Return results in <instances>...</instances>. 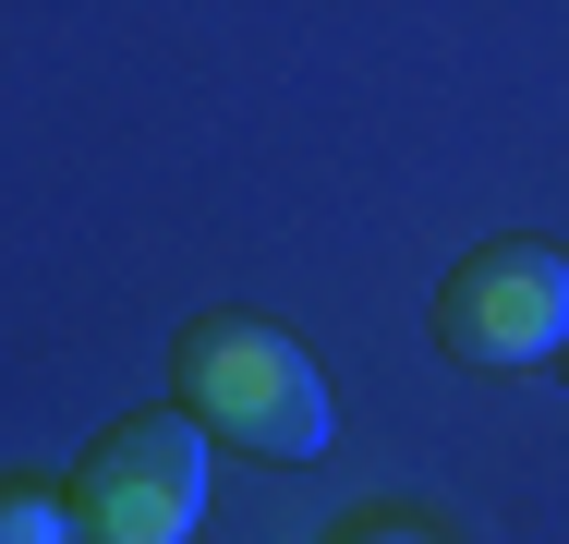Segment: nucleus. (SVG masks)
Wrapping results in <instances>:
<instances>
[{
    "label": "nucleus",
    "mask_w": 569,
    "mask_h": 544,
    "mask_svg": "<svg viewBox=\"0 0 569 544\" xmlns=\"http://www.w3.org/2000/svg\"><path fill=\"white\" fill-rule=\"evenodd\" d=\"M170 387L194 424H219L230 447L254 460H328V375L303 339H279L267 315H182V351H170Z\"/></svg>",
    "instance_id": "f257e3e1"
},
{
    "label": "nucleus",
    "mask_w": 569,
    "mask_h": 544,
    "mask_svg": "<svg viewBox=\"0 0 569 544\" xmlns=\"http://www.w3.org/2000/svg\"><path fill=\"white\" fill-rule=\"evenodd\" d=\"M194 521H207L194 412H121L73 472V544H182Z\"/></svg>",
    "instance_id": "f03ea898"
},
{
    "label": "nucleus",
    "mask_w": 569,
    "mask_h": 544,
    "mask_svg": "<svg viewBox=\"0 0 569 544\" xmlns=\"http://www.w3.org/2000/svg\"><path fill=\"white\" fill-rule=\"evenodd\" d=\"M569 339V254L546 242H472L437 279V351L460 375H521Z\"/></svg>",
    "instance_id": "7ed1b4c3"
},
{
    "label": "nucleus",
    "mask_w": 569,
    "mask_h": 544,
    "mask_svg": "<svg viewBox=\"0 0 569 544\" xmlns=\"http://www.w3.org/2000/svg\"><path fill=\"white\" fill-rule=\"evenodd\" d=\"M0 544H73V496L61 484H0Z\"/></svg>",
    "instance_id": "20e7f679"
},
{
    "label": "nucleus",
    "mask_w": 569,
    "mask_h": 544,
    "mask_svg": "<svg viewBox=\"0 0 569 544\" xmlns=\"http://www.w3.org/2000/svg\"><path fill=\"white\" fill-rule=\"evenodd\" d=\"M328 544H437V533H425L412 508H351V521H340Z\"/></svg>",
    "instance_id": "39448f33"
}]
</instances>
